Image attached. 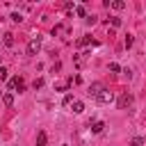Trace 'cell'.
<instances>
[{
    "label": "cell",
    "mask_w": 146,
    "mask_h": 146,
    "mask_svg": "<svg viewBox=\"0 0 146 146\" xmlns=\"http://www.w3.org/2000/svg\"><path fill=\"white\" fill-rule=\"evenodd\" d=\"M112 27H121V18L119 16H112Z\"/></svg>",
    "instance_id": "cell-15"
},
{
    "label": "cell",
    "mask_w": 146,
    "mask_h": 146,
    "mask_svg": "<svg viewBox=\"0 0 146 146\" xmlns=\"http://www.w3.org/2000/svg\"><path fill=\"white\" fill-rule=\"evenodd\" d=\"M103 130H105V123H103V121H96V123L91 125V132H94V135H100Z\"/></svg>",
    "instance_id": "cell-7"
},
{
    "label": "cell",
    "mask_w": 146,
    "mask_h": 146,
    "mask_svg": "<svg viewBox=\"0 0 146 146\" xmlns=\"http://www.w3.org/2000/svg\"><path fill=\"white\" fill-rule=\"evenodd\" d=\"M2 105H5V107H11V105H14V94H11V91H5V94H2Z\"/></svg>",
    "instance_id": "cell-6"
},
{
    "label": "cell",
    "mask_w": 146,
    "mask_h": 146,
    "mask_svg": "<svg viewBox=\"0 0 146 146\" xmlns=\"http://www.w3.org/2000/svg\"><path fill=\"white\" fill-rule=\"evenodd\" d=\"M112 7H114V9H123V7H125V2H123V0H114V2H112Z\"/></svg>",
    "instance_id": "cell-13"
},
{
    "label": "cell",
    "mask_w": 146,
    "mask_h": 146,
    "mask_svg": "<svg viewBox=\"0 0 146 146\" xmlns=\"http://www.w3.org/2000/svg\"><path fill=\"white\" fill-rule=\"evenodd\" d=\"M75 14H78V16H87V11H84V7H75Z\"/></svg>",
    "instance_id": "cell-18"
},
{
    "label": "cell",
    "mask_w": 146,
    "mask_h": 146,
    "mask_svg": "<svg viewBox=\"0 0 146 146\" xmlns=\"http://www.w3.org/2000/svg\"><path fill=\"white\" fill-rule=\"evenodd\" d=\"M130 105H132V96H130L128 91H125V94H121V96H119V107H121V110H125V107H130Z\"/></svg>",
    "instance_id": "cell-3"
},
{
    "label": "cell",
    "mask_w": 146,
    "mask_h": 146,
    "mask_svg": "<svg viewBox=\"0 0 146 146\" xmlns=\"http://www.w3.org/2000/svg\"><path fill=\"white\" fill-rule=\"evenodd\" d=\"M71 103H73V96H71V94H66V96L62 98V105L66 107V105H71Z\"/></svg>",
    "instance_id": "cell-11"
},
{
    "label": "cell",
    "mask_w": 146,
    "mask_h": 146,
    "mask_svg": "<svg viewBox=\"0 0 146 146\" xmlns=\"http://www.w3.org/2000/svg\"><path fill=\"white\" fill-rule=\"evenodd\" d=\"M110 71H112V73H119V71H121V66H119L116 62H112V64H110Z\"/></svg>",
    "instance_id": "cell-16"
},
{
    "label": "cell",
    "mask_w": 146,
    "mask_h": 146,
    "mask_svg": "<svg viewBox=\"0 0 146 146\" xmlns=\"http://www.w3.org/2000/svg\"><path fill=\"white\" fill-rule=\"evenodd\" d=\"M103 89H105V87H103L100 82H94V84L89 87V96H94V98H96V96H98V94H100Z\"/></svg>",
    "instance_id": "cell-5"
},
{
    "label": "cell",
    "mask_w": 146,
    "mask_h": 146,
    "mask_svg": "<svg viewBox=\"0 0 146 146\" xmlns=\"http://www.w3.org/2000/svg\"><path fill=\"white\" fill-rule=\"evenodd\" d=\"M123 43H125V48H130V46L135 43V39H132V34H128V36L123 39Z\"/></svg>",
    "instance_id": "cell-14"
},
{
    "label": "cell",
    "mask_w": 146,
    "mask_h": 146,
    "mask_svg": "<svg viewBox=\"0 0 146 146\" xmlns=\"http://www.w3.org/2000/svg\"><path fill=\"white\" fill-rule=\"evenodd\" d=\"M11 21H14V23H21L23 16H21V14H11Z\"/></svg>",
    "instance_id": "cell-19"
},
{
    "label": "cell",
    "mask_w": 146,
    "mask_h": 146,
    "mask_svg": "<svg viewBox=\"0 0 146 146\" xmlns=\"http://www.w3.org/2000/svg\"><path fill=\"white\" fill-rule=\"evenodd\" d=\"M14 89H18V91L23 89V80L21 78H11L9 80V91H14Z\"/></svg>",
    "instance_id": "cell-4"
},
{
    "label": "cell",
    "mask_w": 146,
    "mask_h": 146,
    "mask_svg": "<svg viewBox=\"0 0 146 146\" xmlns=\"http://www.w3.org/2000/svg\"><path fill=\"white\" fill-rule=\"evenodd\" d=\"M41 87H43V80L36 78V80H34V89H41Z\"/></svg>",
    "instance_id": "cell-20"
},
{
    "label": "cell",
    "mask_w": 146,
    "mask_h": 146,
    "mask_svg": "<svg viewBox=\"0 0 146 146\" xmlns=\"http://www.w3.org/2000/svg\"><path fill=\"white\" fill-rule=\"evenodd\" d=\"M41 50V39L36 36V39H30V43H27V55H36Z\"/></svg>",
    "instance_id": "cell-2"
},
{
    "label": "cell",
    "mask_w": 146,
    "mask_h": 146,
    "mask_svg": "<svg viewBox=\"0 0 146 146\" xmlns=\"http://www.w3.org/2000/svg\"><path fill=\"white\" fill-rule=\"evenodd\" d=\"M114 100V94L110 91V89H103L98 96H96V103H100V105H107V103H112Z\"/></svg>",
    "instance_id": "cell-1"
},
{
    "label": "cell",
    "mask_w": 146,
    "mask_h": 146,
    "mask_svg": "<svg viewBox=\"0 0 146 146\" xmlns=\"http://www.w3.org/2000/svg\"><path fill=\"white\" fill-rule=\"evenodd\" d=\"M62 146H68V144H62Z\"/></svg>",
    "instance_id": "cell-22"
},
{
    "label": "cell",
    "mask_w": 146,
    "mask_h": 146,
    "mask_svg": "<svg viewBox=\"0 0 146 146\" xmlns=\"http://www.w3.org/2000/svg\"><path fill=\"white\" fill-rule=\"evenodd\" d=\"M121 73H123V75H125V78H128V80H130V78H132V71H130V68H123V71H121Z\"/></svg>",
    "instance_id": "cell-21"
},
{
    "label": "cell",
    "mask_w": 146,
    "mask_h": 146,
    "mask_svg": "<svg viewBox=\"0 0 146 146\" xmlns=\"http://www.w3.org/2000/svg\"><path fill=\"white\" fill-rule=\"evenodd\" d=\"M73 112H75V114H82V112H84V103H82V100H73Z\"/></svg>",
    "instance_id": "cell-8"
},
{
    "label": "cell",
    "mask_w": 146,
    "mask_h": 146,
    "mask_svg": "<svg viewBox=\"0 0 146 146\" xmlns=\"http://www.w3.org/2000/svg\"><path fill=\"white\" fill-rule=\"evenodd\" d=\"M46 139H48V137H46V132H43V130H39V135H36V146H46Z\"/></svg>",
    "instance_id": "cell-10"
},
{
    "label": "cell",
    "mask_w": 146,
    "mask_h": 146,
    "mask_svg": "<svg viewBox=\"0 0 146 146\" xmlns=\"http://www.w3.org/2000/svg\"><path fill=\"white\" fill-rule=\"evenodd\" d=\"M2 43H5V46H14V34H11V32H5Z\"/></svg>",
    "instance_id": "cell-9"
},
{
    "label": "cell",
    "mask_w": 146,
    "mask_h": 146,
    "mask_svg": "<svg viewBox=\"0 0 146 146\" xmlns=\"http://www.w3.org/2000/svg\"><path fill=\"white\" fill-rule=\"evenodd\" d=\"M141 144H144V139H141V137H135V139H130L128 146H141Z\"/></svg>",
    "instance_id": "cell-12"
},
{
    "label": "cell",
    "mask_w": 146,
    "mask_h": 146,
    "mask_svg": "<svg viewBox=\"0 0 146 146\" xmlns=\"http://www.w3.org/2000/svg\"><path fill=\"white\" fill-rule=\"evenodd\" d=\"M7 73H9V71H7L5 66H0V80H7Z\"/></svg>",
    "instance_id": "cell-17"
}]
</instances>
